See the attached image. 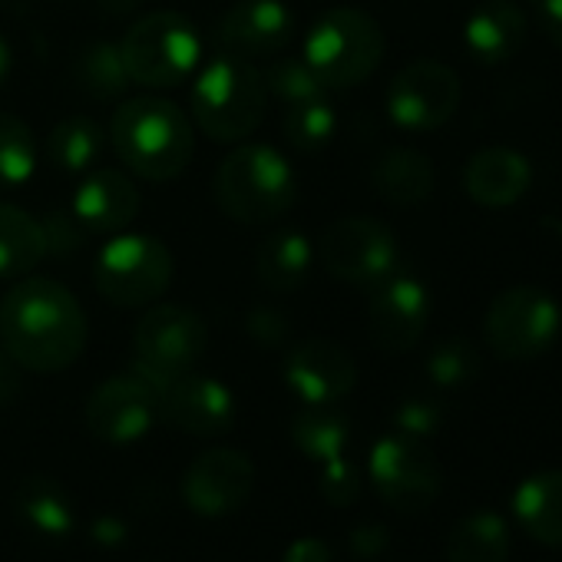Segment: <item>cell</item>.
<instances>
[{
    "label": "cell",
    "mask_w": 562,
    "mask_h": 562,
    "mask_svg": "<svg viewBox=\"0 0 562 562\" xmlns=\"http://www.w3.org/2000/svg\"><path fill=\"white\" fill-rule=\"evenodd\" d=\"M0 341L24 371H67L87 348L83 305L60 281L27 274L0 302Z\"/></svg>",
    "instance_id": "6da1fadb"
},
{
    "label": "cell",
    "mask_w": 562,
    "mask_h": 562,
    "mask_svg": "<svg viewBox=\"0 0 562 562\" xmlns=\"http://www.w3.org/2000/svg\"><path fill=\"white\" fill-rule=\"evenodd\" d=\"M110 146L139 179L169 182L189 166L195 139L189 116L172 100L136 97L113 113Z\"/></svg>",
    "instance_id": "7a4b0ae2"
},
{
    "label": "cell",
    "mask_w": 562,
    "mask_h": 562,
    "mask_svg": "<svg viewBox=\"0 0 562 562\" xmlns=\"http://www.w3.org/2000/svg\"><path fill=\"white\" fill-rule=\"evenodd\" d=\"M212 192L218 209L245 225H265L285 215L299 199V176L274 146L238 143L215 169Z\"/></svg>",
    "instance_id": "3957f363"
},
{
    "label": "cell",
    "mask_w": 562,
    "mask_h": 562,
    "mask_svg": "<svg viewBox=\"0 0 562 562\" xmlns=\"http://www.w3.org/2000/svg\"><path fill=\"white\" fill-rule=\"evenodd\" d=\"M265 106L261 70L228 54L209 60L189 93V113L212 143H245L265 120Z\"/></svg>",
    "instance_id": "277c9868"
},
{
    "label": "cell",
    "mask_w": 562,
    "mask_h": 562,
    "mask_svg": "<svg viewBox=\"0 0 562 562\" xmlns=\"http://www.w3.org/2000/svg\"><path fill=\"white\" fill-rule=\"evenodd\" d=\"M384 50V31L368 11L331 8L308 31L302 57L318 74L325 90H351L374 77Z\"/></svg>",
    "instance_id": "5b68a950"
},
{
    "label": "cell",
    "mask_w": 562,
    "mask_h": 562,
    "mask_svg": "<svg viewBox=\"0 0 562 562\" xmlns=\"http://www.w3.org/2000/svg\"><path fill=\"white\" fill-rule=\"evenodd\" d=\"M116 47L130 80L146 90H172L202 64V37L195 24L176 11L139 18Z\"/></svg>",
    "instance_id": "8992f818"
},
{
    "label": "cell",
    "mask_w": 562,
    "mask_h": 562,
    "mask_svg": "<svg viewBox=\"0 0 562 562\" xmlns=\"http://www.w3.org/2000/svg\"><path fill=\"white\" fill-rule=\"evenodd\" d=\"M172 274V251L159 238L126 232L100 248L93 265V285L110 305L149 308L169 292Z\"/></svg>",
    "instance_id": "52a82bcc"
},
{
    "label": "cell",
    "mask_w": 562,
    "mask_h": 562,
    "mask_svg": "<svg viewBox=\"0 0 562 562\" xmlns=\"http://www.w3.org/2000/svg\"><path fill=\"white\" fill-rule=\"evenodd\" d=\"M559 331V302L532 285L503 289L483 315V341L499 361H532L555 345Z\"/></svg>",
    "instance_id": "ba28073f"
},
{
    "label": "cell",
    "mask_w": 562,
    "mask_h": 562,
    "mask_svg": "<svg viewBox=\"0 0 562 562\" xmlns=\"http://www.w3.org/2000/svg\"><path fill=\"white\" fill-rule=\"evenodd\" d=\"M209 348L205 322L182 305H153L133 331V371L153 387L195 371Z\"/></svg>",
    "instance_id": "9c48e42d"
},
{
    "label": "cell",
    "mask_w": 562,
    "mask_h": 562,
    "mask_svg": "<svg viewBox=\"0 0 562 562\" xmlns=\"http://www.w3.org/2000/svg\"><path fill=\"white\" fill-rule=\"evenodd\" d=\"M368 473L378 496L397 513H424L440 496V463L430 447L407 434H387L371 447Z\"/></svg>",
    "instance_id": "30bf717a"
},
{
    "label": "cell",
    "mask_w": 562,
    "mask_h": 562,
    "mask_svg": "<svg viewBox=\"0 0 562 562\" xmlns=\"http://www.w3.org/2000/svg\"><path fill=\"white\" fill-rule=\"evenodd\" d=\"M322 268L351 285H378L397 268V238L394 232L371 215H345L322 232L315 248Z\"/></svg>",
    "instance_id": "8fae6325"
},
{
    "label": "cell",
    "mask_w": 562,
    "mask_h": 562,
    "mask_svg": "<svg viewBox=\"0 0 562 562\" xmlns=\"http://www.w3.org/2000/svg\"><path fill=\"white\" fill-rule=\"evenodd\" d=\"M460 77L440 60L407 64L387 87V116L407 133H430L453 120L460 110Z\"/></svg>",
    "instance_id": "7c38bea8"
},
{
    "label": "cell",
    "mask_w": 562,
    "mask_h": 562,
    "mask_svg": "<svg viewBox=\"0 0 562 562\" xmlns=\"http://www.w3.org/2000/svg\"><path fill=\"white\" fill-rule=\"evenodd\" d=\"M83 420L87 430L103 443H136L159 420V394L139 371L116 374L87 397Z\"/></svg>",
    "instance_id": "4fadbf2b"
},
{
    "label": "cell",
    "mask_w": 562,
    "mask_h": 562,
    "mask_svg": "<svg viewBox=\"0 0 562 562\" xmlns=\"http://www.w3.org/2000/svg\"><path fill=\"white\" fill-rule=\"evenodd\" d=\"M430 322V292L414 274L391 271L368 299V331L384 355H407L417 348Z\"/></svg>",
    "instance_id": "5bb4252c"
},
{
    "label": "cell",
    "mask_w": 562,
    "mask_h": 562,
    "mask_svg": "<svg viewBox=\"0 0 562 562\" xmlns=\"http://www.w3.org/2000/svg\"><path fill=\"white\" fill-rule=\"evenodd\" d=\"M251 486H255L251 457L232 447H212L189 463L179 493L192 513L205 519H218L241 509L251 496Z\"/></svg>",
    "instance_id": "9a60e30c"
},
{
    "label": "cell",
    "mask_w": 562,
    "mask_h": 562,
    "mask_svg": "<svg viewBox=\"0 0 562 562\" xmlns=\"http://www.w3.org/2000/svg\"><path fill=\"white\" fill-rule=\"evenodd\" d=\"M295 27L299 21L285 0H238L222 14L215 41L222 54L245 64H258L285 54L295 37Z\"/></svg>",
    "instance_id": "2e32d148"
},
{
    "label": "cell",
    "mask_w": 562,
    "mask_h": 562,
    "mask_svg": "<svg viewBox=\"0 0 562 562\" xmlns=\"http://www.w3.org/2000/svg\"><path fill=\"white\" fill-rule=\"evenodd\" d=\"M281 371H285L289 391L305 407H335L358 384L355 358L328 338H308L295 345L285 355V368Z\"/></svg>",
    "instance_id": "e0dca14e"
},
{
    "label": "cell",
    "mask_w": 562,
    "mask_h": 562,
    "mask_svg": "<svg viewBox=\"0 0 562 562\" xmlns=\"http://www.w3.org/2000/svg\"><path fill=\"white\" fill-rule=\"evenodd\" d=\"M156 394H159V420H166L182 434L218 437L228 434L235 424V397L215 378H202L189 371L156 387Z\"/></svg>",
    "instance_id": "ac0fdd59"
},
{
    "label": "cell",
    "mask_w": 562,
    "mask_h": 562,
    "mask_svg": "<svg viewBox=\"0 0 562 562\" xmlns=\"http://www.w3.org/2000/svg\"><path fill=\"white\" fill-rule=\"evenodd\" d=\"M139 189L120 169H90L74 195V215L93 235H116L139 215Z\"/></svg>",
    "instance_id": "d6986e66"
},
{
    "label": "cell",
    "mask_w": 562,
    "mask_h": 562,
    "mask_svg": "<svg viewBox=\"0 0 562 562\" xmlns=\"http://www.w3.org/2000/svg\"><path fill=\"white\" fill-rule=\"evenodd\" d=\"M532 186V166L509 146H486L463 166V192L483 209H509Z\"/></svg>",
    "instance_id": "ffe728a7"
},
{
    "label": "cell",
    "mask_w": 562,
    "mask_h": 562,
    "mask_svg": "<svg viewBox=\"0 0 562 562\" xmlns=\"http://www.w3.org/2000/svg\"><path fill=\"white\" fill-rule=\"evenodd\" d=\"M526 41V14L516 0H483L463 24V44L476 64L499 67L519 54Z\"/></svg>",
    "instance_id": "44dd1931"
},
{
    "label": "cell",
    "mask_w": 562,
    "mask_h": 562,
    "mask_svg": "<svg viewBox=\"0 0 562 562\" xmlns=\"http://www.w3.org/2000/svg\"><path fill=\"white\" fill-rule=\"evenodd\" d=\"M513 516L529 539L562 549V470H536L513 493Z\"/></svg>",
    "instance_id": "7402d4cb"
},
{
    "label": "cell",
    "mask_w": 562,
    "mask_h": 562,
    "mask_svg": "<svg viewBox=\"0 0 562 562\" xmlns=\"http://www.w3.org/2000/svg\"><path fill=\"white\" fill-rule=\"evenodd\" d=\"M14 509L44 539H67L77 529V503L70 490L47 476V473H27L21 476L14 490Z\"/></svg>",
    "instance_id": "603a6c76"
},
{
    "label": "cell",
    "mask_w": 562,
    "mask_h": 562,
    "mask_svg": "<svg viewBox=\"0 0 562 562\" xmlns=\"http://www.w3.org/2000/svg\"><path fill=\"white\" fill-rule=\"evenodd\" d=\"M315 265V245L305 232L299 228H281L268 235L258 251H255V274L261 289L274 295H289L305 285Z\"/></svg>",
    "instance_id": "cb8c5ba5"
},
{
    "label": "cell",
    "mask_w": 562,
    "mask_h": 562,
    "mask_svg": "<svg viewBox=\"0 0 562 562\" xmlns=\"http://www.w3.org/2000/svg\"><path fill=\"white\" fill-rule=\"evenodd\" d=\"M371 186L384 202L397 209L420 205L434 192V162L420 149L394 146L378 156L371 169Z\"/></svg>",
    "instance_id": "d4e9b609"
},
{
    "label": "cell",
    "mask_w": 562,
    "mask_h": 562,
    "mask_svg": "<svg viewBox=\"0 0 562 562\" xmlns=\"http://www.w3.org/2000/svg\"><path fill=\"white\" fill-rule=\"evenodd\" d=\"M47 258L41 218L21 205L0 202V281H21Z\"/></svg>",
    "instance_id": "484cf974"
},
{
    "label": "cell",
    "mask_w": 562,
    "mask_h": 562,
    "mask_svg": "<svg viewBox=\"0 0 562 562\" xmlns=\"http://www.w3.org/2000/svg\"><path fill=\"white\" fill-rule=\"evenodd\" d=\"M509 549V522L493 509H476L463 516L447 536V562H506Z\"/></svg>",
    "instance_id": "4316f807"
},
{
    "label": "cell",
    "mask_w": 562,
    "mask_h": 562,
    "mask_svg": "<svg viewBox=\"0 0 562 562\" xmlns=\"http://www.w3.org/2000/svg\"><path fill=\"white\" fill-rule=\"evenodd\" d=\"M47 153L64 172H90L106 153V133L90 116H67L54 126Z\"/></svg>",
    "instance_id": "83f0119b"
},
{
    "label": "cell",
    "mask_w": 562,
    "mask_h": 562,
    "mask_svg": "<svg viewBox=\"0 0 562 562\" xmlns=\"http://www.w3.org/2000/svg\"><path fill=\"white\" fill-rule=\"evenodd\" d=\"M292 440L308 460L328 463L335 457H345V447L351 440V424L335 407H305L292 420Z\"/></svg>",
    "instance_id": "f1b7e54d"
},
{
    "label": "cell",
    "mask_w": 562,
    "mask_h": 562,
    "mask_svg": "<svg viewBox=\"0 0 562 562\" xmlns=\"http://www.w3.org/2000/svg\"><path fill=\"white\" fill-rule=\"evenodd\" d=\"M338 113L328 103V97H312L302 103H292L281 120V133L299 149V153H318L335 139Z\"/></svg>",
    "instance_id": "f546056e"
},
{
    "label": "cell",
    "mask_w": 562,
    "mask_h": 562,
    "mask_svg": "<svg viewBox=\"0 0 562 562\" xmlns=\"http://www.w3.org/2000/svg\"><path fill=\"white\" fill-rule=\"evenodd\" d=\"M37 169V143L21 116L0 113V192L21 189Z\"/></svg>",
    "instance_id": "4dcf8cb0"
},
{
    "label": "cell",
    "mask_w": 562,
    "mask_h": 562,
    "mask_svg": "<svg viewBox=\"0 0 562 562\" xmlns=\"http://www.w3.org/2000/svg\"><path fill=\"white\" fill-rule=\"evenodd\" d=\"M77 80L93 100H120L133 83L116 44H93L77 64Z\"/></svg>",
    "instance_id": "1f68e13d"
},
{
    "label": "cell",
    "mask_w": 562,
    "mask_h": 562,
    "mask_svg": "<svg viewBox=\"0 0 562 562\" xmlns=\"http://www.w3.org/2000/svg\"><path fill=\"white\" fill-rule=\"evenodd\" d=\"M480 371H483L480 348L467 338H443L427 355V378L447 391L473 384L480 378Z\"/></svg>",
    "instance_id": "d6a6232c"
},
{
    "label": "cell",
    "mask_w": 562,
    "mask_h": 562,
    "mask_svg": "<svg viewBox=\"0 0 562 562\" xmlns=\"http://www.w3.org/2000/svg\"><path fill=\"white\" fill-rule=\"evenodd\" d=\"M261 80H265V90L271 97H278L285 106L328 93L305 57H281V54L271 57V64L261 70Z\"/></svg>",
    "instance_id": "836d02e7"
},
{
    "label": "cell",
    "mask_w": 562,
    "mask_h": 562,
    "mask_svg": "<svg viewBox=\"0 0 562 562\" xmlns=\"http://www.w3.org/2000/svg\"><path fill=\"white\" fill-rule=\"evenodd\" d=\"M318 486H322V496L345 509V506H355L358 496H361V473L351 460L345 457H335L328 463H322V476H318Z\"/></svg>",
    "instance_id": "e575fe53"
},
{
    "label": "cell",
    "mask_w": 562,
    "mask_h": 562,
    "mask_svg": "<svg viewBox=\"0 0 562 562\" xmlns=\"http://www.w3.org/2000/svg\"><path fill=\"white\" fill-rule=\"evenodd\" d=\"M443 424V407L430 397H407L397 411H394V427L397 434L427 440L440 430Z\"/></svg>",
    "instance_id": "d590c367"
},
{
    "label": "cell",
    "mask_w": 562,
    "mask_h": 562,
    "mask_svg": "<svg viewBox=\"0 0 562 562\" xmlns=\"http://www.w3.org/2000/svg\"><path fill=\"white\" fill-rule=\"evenodd\" d=\"M44 225V238H47V255H70L83 245L87 228L83 222L70 212H50L47 218H41Z\"/></svg>",
    "instance_id": "8d00e7d4"
},
{
    "label": "cell",
    "mask_w": 562,
    "mask_h": 562,
    "mask_svg": "<svg viewBox=\"0 0 562 562\" xmlns=\"http://www.w3.org/2000/svg\"><path fill=\"white\" fill-rule=\"evenodd\" d=\"M245 328L258 345H268V348H278V345L289 341V318L281 312H274V308H268V305L251 308Z\"/></svg>",
    "instance_id": "74e56055"
},
{
    "label": "cell",
    "mask_w": 562,
    "mask_h": 562,
    "mask_svg": "<svg viewBox=\"0 0 562 562\" xmlns=\"http://www.w3.org/2000/svg\"><path fill=\"white\" fill-rule=\"evenodd\" d=\"M348 546H351V552H355L358 559H378V555L387 552L391 532H387V526H381V522H361V526L351 529Z\"/></svg>",
    "instance_id": "f35d334b"
},
{
    "label": "cell",
    "mask_w": 562,
    "mask_h": 562,
    "mask_svg": "<svg viewBox=\"0 0 562 562\" xmlns=\"http://www.w3.org/2000/svg\"><path fill=\"white\" fill-rule=\"evenodd\" d=\"M281 562H335V552L322 536H302V539L289 542Z\"/></svg>",
    "instance_id": "ab89813d"
},
{
    "label": "cell",
    "mask_w": 562,
    "mask_h": 562,
    "mask_svg": "<svg viewBox=\"0 0 562 562\" xmlns=\"http://www.w3.org/2000/svg\"><path fill=\"white\" fill-rule=\"evenodd\" d=\"M126 536H130V526H126L120 516L103 513V516H97V519L90 522V539H93L97 546H103V549H120V546L126 542Z\"/></svg>",
    "instance_id": "60d3db41"
},
{
    "label": "cell",
    "mask_w": 562,
    "mask_h": 562,
    "mask_svg": "<svg viewBox=\"0 0 562 562\" xmlns=\"http://www.w3.org/2000/svg\"><path fill=\"white\" fill-rule=\"evenodd\" d=\"M21 368L14 364V358L8 355L4 341H0V407L14 404V397L21 394Z\"/></svg>",
    "instance_id": "b9f144b4"
},
{
    "label": "cell",
    "mask_w": 562,
    "mask_h": 562,
    "mask_svg": "<svg viewBox=\"0 0 562 562\" xmlns=\"http://www.w3.org/2000/svg\"><path fill=\"white\" fill-rule=\"evenodd\" d=\"M539 27L562 50V0H539Z\"/></svg>",
    "instance_id": "7bdbcfd3"
},
{
    "label": "cell",
    "mask_w": 562,
    "mask_h": 562,
    "mask_svg": "<svg viewBox=\"0 0 562 562\" xmlns=\"http://www.w3.org/2000/svg\"><path fill=\"white\" fill-rule=\"evenodd\" d=\"M139 4V0H100V8L106 11V14H126V11H133Z\"/></svg>",
    "instance_id": "ee69618b"
},
{
    "label": "cell",
    "mask_w": 562,
    "mask_h": 562,
    "mask_svg": "<svg viewBox=\"0 0 562 562\" xmlns=\"http://www.w3.org/2000/svg\"><path fill=\"white\" fill-rule=\"evenodd\" d=\"M8 77H11V47L4 37H0V87L8 83Z\"/></svg>",
    "instance_id": "f6af8a7d"
}]
</instances>
